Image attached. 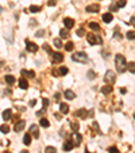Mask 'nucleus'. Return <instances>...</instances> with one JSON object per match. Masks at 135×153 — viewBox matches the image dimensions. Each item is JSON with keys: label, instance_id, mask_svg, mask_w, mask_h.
I'll return each instance as SVG.
<instances>
[{"label": "nucleus", "instance_id": "obj_21", "mask_svg": "<svg viewBox=\"0 0 135 153\" xmlns=\"http://www.w3.org/2000/svg\"><path fill=\"white\" fill-rule=\"evenodd\" d=\"M23 144H25V145H30L31 144V136H30V134H25V137H23Z\"/></svg>", "mask_w": 135, "mask_h": 153}, {"label": "nucleus", "instance_id": "obj_40", "mask_svg": "<svg viewBox=\"0 0 135 153\" xmlns=\"http://www.w3.org/2000/svg\"><path fill=\"white\" fill-rule=\"evenodd\" d=\"M55 4H57V0H49V2H47L49 7H53V5H55Z\"/></svg>", "mask_w": 135, "mask_h": 153}, {"label": "nucleus", "instance_id": "obj_15", "mask_svg": "<svg viewBox=\"0 0 135 153\" xmlns=\"http://www.w3.org/2000/svg\"><path fill=\"white\" fill-rule=\"evenodd\" d=\"M65 98L68 99V100H73V99L76 98V93L72 90H66L65 91Z\"/></svg>", "mask_w": 135, "mask_h": 153}, {"label": "nucleus", "instance_id": "obj_30", "mask_svg": "<svg viewBox=\"0 0 135 153\" xmlns=\"http://www.w3.org/2000/svg\"><path fill=\"white\" fill-rule=\"evenodd\" d=\"M0 132H2L3 134H7L10 132V127L7 125H3V126H0Z\"/></svg>", "mask_w": 135, "mask_h": 153}, {"label": "nucleus", "instance_id": "obj_34", "mask_svg": "<svg viewBox=\"0 0 135 153\" xmlns=\"http://www.w3.org/2000/svg\"><path fill=\"white\" fill-rule=\"evenodd\" d=\"M68 72H69V69H68L66 67H61V68H60V73H61V76H65Z\"/></svg>", "mask_w": 135, "mask_h": 153}, {"label": "nucleus", "instance_id": "obj_6", "mask_svg": "<svg viewBox=\"0 0 135 153\" xmlns=\"http://www.w3.org/2000/svg\"><path fill=\"white\" fill-rule=\"evenodd\" d=\"M51 58H53V62H62L63 61V54L60 52H55L51 54Z\"/></svg>", "mask_w": 135, "mask_h": 153}, {"label": "nucleus", "instance_id": "obj_50", "mask_svg": "<svg viewBox=\"0 0 135 153\" xmlns=\"http://www.w3.org/2000/svg\"><path fill=\"white\" fill-rule=\"evenodd\" d=\"M85 153H91V152H89V150H85Z\"/></svg>", "mask_w": 135, "mask_h": 153}, {"label": "nucleus", "instance_id": "obj_35", "mask_svg": "<svg viewBox=\"0 0 135 153\" xmlns=\"http://www.w3.org/2000/svg\"><path fill=\"white\" fill-rule=\"evenodd\" d=\"M53 43H54V46H55V48H58V49H60V48H62L61 39H58V38H55V39H54V42H53Z\"/></svg>", "mask_w": 135, "mask_h": 153}, {"label": "nucleus", "instance_id": "obj_38", "mask_svg": "<svg viewBox=\"0 0 135 153\" xmlns=\"http://www.w3.org/2000/svg\"><path fill=\"white\" fill-rule=\"evenodd\" d=\"M43 35H45V31H43V30H38V31H37V34H35V37L41 38V37H43Z\"/></svg>", "mask_w": 135, "mask_h": 153}, {"label": "nucleus", "instance_id": "obj_33", "mask_svg": "<svg viewBox=\"0 0 135 153\" xmlns=\"http://www.w3.org/2000/svg\"><path fill=\"white\" fill-rule=\"evenodd\" d=\"M127 4V2L126 0H118V2H116V5H118L119 8H122V7H124V5Z\"/></svg>", "mask_w": 135, "mask_h": 153}, {"label": "nucleus", "instance_id": "obj_12", "mask_svg": "<svg viewBox=\"0 0 135 153\" xmlns=\"http://www.w3.org/2000/svg\"><path fill=\"white\" fill-rule=\"evenodd\" d=\"M86 108H80V110H77L74 113V116H80V118H85L86 116Z\"/></svg>", "mask_w": 135, "mask_h": 153}, {"label": "nucleus", "instance_id": "obj_7", "mask_svg": "<svg viewBox=\"0 0 135 153\" xmlns=\"http://www.w3.org/2000/svg\"><path fill=\"white\" fill-rule=\"evenodd\" d=\"M74 142H73V141L72 140H69V141H66V142L65 144H63V146H62V148H63V150H65V152H69V150H72L73 148H74Z\"/></svg>", "mask_w": 135, "mask_h": 153}, {"label": "nucleus", "instance_id": "obj_2", "mask_svg": "<svg viewBox=\"0 0 135 153\" xmlns=\"http://www.w3.org/2000/svg\"><path fill=\"white\" fill-rule=\"evenodd\" d=\"M86 39L88 42H89V45H101L103 43V39L99 37V35H95L93 33H89L86 35Z\"/></svg>", "mask_w": 135, "mask_h": 153}, {"label": "nucleus", "instance_id": "obj_28", "mask_svg": "<svg viewBox=\"0 0 135 153\" xmlns=\"http://www.w3.org/2000/svg\"><path fill=\"white\" fill-rule=\"evenodd\" d=\"M86 77L89 79V80H93V79L96 77V72H95V70H89V72L86 73Z\"/></svg>", "mask_w": 135, "mask_h": 153}, {"label": "nucleus", "instance_id": "obj_41", "mask_svg": "<svg viewBox=\"0 0 135 153\" xmlns=\"http://www.w3.org/2000/svg\"><path fill=\"white\" fill-rule=\"evenodd\" d=\"M114 37H115L116 39H122V35H120V34L118 33V30H116V31H115V34H114Z\"/></svg>", "mask_w": 135, "mask_h": 153}, {"label": "nucleus", "instance_id": "obj_1", "mask_svg": "<svg viewBox=\"0 0 135 153\" xmlns=\"http://www.w3.org/2000/svg\"><path fill=\"white\" fill-rule=\"evenodd\" d=\"M115 65H116V69H118V72H119V73H123V72H126V70H127L128 64L126 62L124 56L116 54V57H115Z\"/></svg>", "mask_w": 135, "mask_h": 153}, {"label": "nucleus", "instance_id": "obj_24", "mask_svg": "<svg viewBox=\"0 0 135 153\" xmlns=\"http://www.w3.org/2000/svg\"><path fill=\"white\" fill-rule=\"evenodd\" d=\"M39 125H41V126H43V127H49V126H50V123H49V121L46 119V118H41Z\"/></svg>", "mask_w": 135, "mask_h": 153}, {"label": "nucleus", "instance_id": "obj_20", "mask_svg": "<svg viewBox=\"0 0 135 153\" xmlns=\"http://www.w3.org/2000/svg\"><path fill=\"white\" fill-rule=\"evenodd\" d=\"M22 75H25V76H27V77H34L35 76V72L34 70H26V69H22V72H20Z\"/></svg>", "mask_w": 135, "mask_h": 153}, {"label": "nucleus", "instance_id": "obj_17", "mask_svg": "<svg viewBox=\"0 0 135 153\" xmlns=\"http://www.w3.org/2000/svg\"><path fill=\"white\" fill-rule=\"evenodd\" d=\"M4 80H5V83H7V84H10V85H12V84L15 83V77H14L12 75H5Z\"/></svg>", "mask_w": 135, "mask_h": 153}, {"label": "nucleus", "instance_id": "obj_32", "mask_svg": "<svg viewBox=\"0 0 135 153\" xmlns=\"http://www.w3.org/2000/svg\"><path fill=\"white\" fill-rule=\"evenodd\" d=\"M46 153H57V149L54 148V146H47V148L45 149Z\"/></svg>", "mask_w": 135, "mask_h": 153}, {"label": "nucleus", "instance_id": "obj_8", "mask_svg": "<svg viewBox=\"0 0 135 153\" xmlns=\"http://www.w3.org/2000/svg\"><path fill=\"white\" fill-rule=\"evenodd\" d=\"M99 10H100L99 4H91L86 7V12H99Z\"/></svg>", "mask_w": 135, "mask_h": 153}, {"label": "nucleus", "instance_id": "obj_45", "mask_svg": "<svg viewBox=\"0 0 135 153\" xmlns=\"http://www.w3.org/2000/svg\"><path fill=\"white\" fill-rule=\"evenodd\" d=\"M60 99H61V95H60V93L57 92L55 95H54V100H55V102H58V100H60Z\"/></svg>", "mask_w": 135, "mask_h": 153}, {"label": "nucleus", "instance_id": "obj_14", "mask_svg": "<svg viewBox=\"0 0 135 153\" xmlns=\"http://www.w3.org/2000/svg\"><path fill=\"white\" fill-rule=\"evenodd\" d=\"M19 87H20V90H27V88H28V81L25 77H22L19 80Z\"/></svg>", "mask_w": 135, "mask_h": 153}, {"label": "nucleus", "instance_id": "obj_37", "mask_svg": "<svg viewBox=\"0 0 135 153\" xmlns=\"http://www.w3.org/2000/svg\"><path fill=\"white\" fill-rule=\"evenodd\" d=\"M108 152H109V153H119V150H118V148H116V146H111V148L108 149Z\"/></svg>", "mask_w": 135, "mask_h": 153}, {"label": "nucleus", "instance_id": "obj_16", "mask_svg": "<svg viewBox=\"0 0 135 153\" xmlns=\"http://www.w3.org/2000/svg\"><path fill=\"white\" fill-rule=\"evenodd\" d=\"M112 19H114V16H112V14H111V12H107V14L103 15V22H105V23H111V22H112Z\"/></svg>", "mask_w": 135, "mask_h": 153}, {"label": "nucleus", "instance_id": "obj_18", "mask_svg": "<svg viewBox=\"0 0 135 153\" xmlns=\"http://www.w3.org/2000/svg\"><path fill=\"white\" fill-rule=\"evenodd\" d=\"M60 111H61V114H68L69 113V106L66 103H61L60 104Z\"/></svg>", "mask_w": 135, "mask_h": 153}, {"label": "nucleus", "instance_id": "obj_44", "mask_svg": "<svg viewBox=\"0 0 135 153\" xmlns=\"http://www.w3.org/2000/svg\"><path fill=\"white\" fill-rule=\"evenodd\" d=\"M118 10H119V7H118L116 4H112V5H111V11H118Z\"/></svg>", "mask_w": 135, "mask_h": 153}, {"label": "nucleus", "instance_id": "obj_3", "mask_svg": "<svg viewBox=\"0 0 135 153\" xmlns=\"http://www.w3.org/2000/svg\"><path fill=\"white\" fill-rule=\"evenodd\" d=\"M72 60L84 64V62L88 61V56H86V53H84V52H78V53H76V54L72 56Z\"/></svg>", "mask_w": 135, "mask_h": 153}, {"label": "nucleus", "instance_id": "obj_46", "mask_svg": "<svg viewBox=\"0 0 135 153\" xmlns=\"http://www.w3.org/2000/svg\"><path fill=\"white\" fill-rule=\"evenodd\" d=\"M28 104H30V107H34V106L37 104V100H35V99H33V100H30V103H28Z\"/></svg>", "mask_w": 135, "mask_h": 153}, {"label": "nucleus", "instance_id": "obj_49", "mask_svg": "<svg viewBox=\"0 0 135 153\" xmlns=\"http://www.w3.org/2000/svg\"><path fill=\"white\" fill-rule=\"evenodd\" d=\"M20 153H28V150H22Z\"/></svg>", "mask_w": 135, "mask_h": 153}, {"label": "nucleus", "instance_id": "obj_13", "mask_svg": "<svg viewBox=\"0 0 135 153\" xmlns=\"http://www.w3.org/2000/svg\"><path fill=\"white\" fill-rule=\"evenodd\" d=\"M25 125H26V122L25 121H19V122H18L16 123V125H15V132H18V133H19V132H22L23 130V129H25Z\"/></svg>", "mask_w": 135, "mask_h": 153}, {"label": "nucleus", "instance_id": "obj_31", "mask_svg": "<svg viewBox=\"0 0 135 153\" xmlns=\"http://www.w3.org/2000/svg\"><path fill=\"white\" fill-rule=\"evenodd\" d=\"M127 69L130 70L131 73H135V62H130L128 64V67H127Z\"/></svg>", "mask_w": 135, "mask_h": 153}, {"label": "nucleus", "instance_id": "obj_19", "mask_svg": "<svg viewBox=\"0 0 135 153\" xmlns=\"http://www.w3.org/2000/svg\"><path fill=\"white\" fill-rule=\"evenodd\" d=\"M101 92L104 93V95H108V93H111V92H112V87H111L109 84L104 85V87L101 88Z\"/></svg>", "mask_w": 135, "mask_h": 153}, {"label": "nucleus", "instance_id": "obj_23", "mask_svg": "<svg viewBox=\"0 0 135 153\" xmlns=\"http://www.w3.org/2000/svg\"><path fill=\"white\" fill-rule=\"evenodd\" d=\"M73 48H74V43L72 42V41L66 42V45H65V50H66V52H72V50H73Z\"/></svg>", "mask_w": 135, "mask_h": 153}, {"label": "nucleus", "instance_id": "obj_27", "mask_svg": "<svg viewBox=\"0 0 135 153\" xmlns=\"http://www.w3.org/2000/svg\"><path fill=\"white\" fill-rule=\"evenodd\" d=\"M89 28H92V30H99L100 28V26H99V23H96V22H91L89 23Z\"/></svg>", "mask_w": 135, "mask_h": 153}, {"label": "nucleus", "instance_id": "obj_26", "mask_svg": "<svg viewBox=\"0 0 135 153\" xmlns=\"http://www.w3.org/2000/svg\"><path fill=\"white\" fill-rule=\"evenodd\" d=\"M70 126H72V129H73V132L76 133L78 130V127H80V125H78V122H73V121H70Z\"/></svg>", "mask_w": 135, "mask_h": 153}, {"label": "nucleus", "instance_id": "obj_9", "mask_svg": "<svg viewBox=\"0 0 135 153\" xmlns=\"http://www.w3.org/2000/svg\"><path fill=\"white\" fill-rule=\"evenodd\" d=\"M30 133L33 134V137H34V138H38V137H39L38 126H37V125H31V126H30Z\"/></svg>", "mask_w": 135, "mask_h": 153}, {"label": "nucleus", "instance_id": "obj_11", "mask_svg": "<svg viewBox=\"0 0 135 153\" xmlns=\"http://www.w3.org/2000/svg\"><path fill=\"white\" fill-rule=\"evenodd\" d=\"M11 116H12V111H11V108H7L3 111V119L4 121H10Z\"/></svg>", "mask_w": 135, "mask_h": 153}, {"label": "nucleus", "instance_id": "obj_51", "mask_svg": "<svg viewBox=\"0 0 135 153\" xmlns=\"http://www.w3.org/2000/svg\"><path fill=\"white\" fill-rule=\"evenodd\" d=\"M134 118H135V113H134Z\"/></svg>", "mask_w": 135, "mask_h": 153}, {"label": "nucleus", "instance_id": "obj_36", "mask_svg": "<svg viewBox=\"0 0 135 153\" xmlns=\"http://www.w3.org/2000/svg\"><path fill=\"white\" fill-rule=\"evenodd\" d=\"M60 35H61V38H69V33L65 31V30H61L60 31Z\"/></svg>", "mask_w": 135, "mask_h": 153}, {"label": "nucleus", "instance_id": "obj_25", "mask_svg": "<svg viewBox=\"0 0 135 153\" xmlns=\"http://www.w3.org/2000/svg\"><path fill=\"white\" fill-rule=\"evenodd\" d=\"M126 37H127V39H135V31L134 30L127 31L126 33Z\"/></svg>", "mask_w": 135, "mask_h": 153}, {"label": "nucleus", "instance_id": "obj_5", "mask_svg": "<svg viewBox=\"0 0 135 153\" xmlns=\"http://www.w3.org/2000/svg\"><path fill=\"white\" fill-rule=\"evenodd\" d=\"M26 48L30 53H35L38 52V45L34 43V42H30V41H26Z\"/></svg>", "mask_w": 135, "mask_h": 153}, {"label": "nucleus", "instance_id": "obj_52", "mask_svg": "<svg viewBox=\"0 0 135 153\" xmlns=\"http://www.w3.org/2000/svg\"><path fill=\"white\" fill-rule=\"evenodd\" d=\"M0 11H2V7H0Z\"/></svg>", "mask_w": 135, "mask_h": 153}, {"label": "nucleus", "instance_id": "obj_47", "mask_svg": "<svg viewBox=\"0 0 135 153\" xmlns=\"http://www.w3.org/2000/svg\"><path fill=\"white\" fill-rule=\"evenodd\" d=\"M130 23H131V25H134V26H135V16H132L131 19H130Z\"/></svg>", "mask_w": 135, "mask_h": 153}, {"label": "nucleus", "instance_id": "obj_48", "mask_svg": "<svg viewBox=\"0 0 135 153\" xmlns=\"http://www.w3.org/2000/svg\"><path fill=\"white\" fill-rule=\"evenodd\" d=\"M43 113H45V108H43V110H41V111H38V113H37V115L39 116V115H42Z\"/></svg>", "mask_w": 135, "mask_h": 153}, {"label": "nucleus", "instance_id": "obj_4", "mask_svg": "<svg viewBox=\"0 0 135 153\" xmlns=\"http://www.w3.org/2000/svg\"><path fill=\"white\" fill-rule=\"evenodd\" d=\"M115 80H116L115 73L112 72V70H107V72H105V76H104V81H105V83L109 84V85H112L115 83Z\"/></svg>", "mask_w": 135, "mask_h": 153}, {"label": "nucleus", "instance_id": "obj_29", "mask_svg": "<svg viewBox=\"0 0 135 153\" xmlns=\"http://www.w3.org/2000/svg\"><path fill=\"white\" fill-rule=\"evenodd\" d=\"M28 10H30V12L35 14V12H39V11H41V7H38V5H31Z\"/></svg>", "mask_w": 135, "mask_h": 153}, {"label": "nucleus", "instance_id": "obj_42", "mask_svg": "<svg viewBox=\"0 0 135 153\" xmlns=\"http://www.w3.org/2000/svg\"><path fill=\"white\" fill-rule=\"evenodd\" d=\"M84 33H85V31H84V28H80V30L77 31V35H78V37H83Z\"/></svg>", "mask_w": 135, "mask_h": 153}, {"label": "nucleus", "instance_id": "obj_43", "mask_svg": "<svg viewBox=\"0 0 135 153\" xmlns=\"http://www.w3.org/2000/svg\"><path fill=\"white\" fill-rule=\"evenodd\" d=\"M43 49H45L46 52H49V53H50V54H53V52H51V49L49 48V46H47V45H43Z\"/></svg>", "mask_w": 135, "mask_h": 153}, {"label": "nucleus", "instance_id": "obj_10", "mask_svg": "<svg viewBox=\"0 0 135 153\" xmlns=\"http://www.w3.org/2000/svg\"><path fill=\"white\" fill-rule=\"evenodd\" d=\"M63 25H65L66 28H72L74 26V20L72 18H65V19H63Z\"/></svg>", "mask_w": 135, "mask_h": 153}, {"label": "nucleus", "instance_id": "obj_39", "mask_svg": "<svg viewBox=\"0 0 135 153\" xmlns=\"http://www.w3.org/2000/svg\"><path fill=\"white\" fill-rule=\"evenodd\" d=\"M42 104H43V108H46V107L49 106V100H47L46 98H43V99H42Z\"/></svg>", "mask_w": 135, "mask_h": 153}, {"label": "nucleus", "instance_id": "obj_22", "mask_svg": "<svg viewBox=\"0 0 135 153\" xmlns=\"http://www.w3.org/2000/svg\"><path fill=\"white\" fill-rule=\"evenodd\" d=\"M74 140H76V142H74V144L78 146V145L81 144V140H83V137H81V134H80V133L76 132V133H74Z\"/></svg>", "mask_w": 135, "mask_h": 153}]
</instances>
